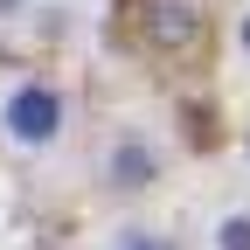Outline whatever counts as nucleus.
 Returning <instances> with one entry per match:
<instances>
[{"mask_svg": "<svg viewBox=\"0 0 250 250\" xmlns=\"http://www.w3.org/2000/svg\"><path fill=\"white\" fill-rule=\"evenodd\" d=\"M236 49H243V56H250V7H243V14H236Z\"/></svg>", "mask_w": 250, "mask_h": 250, "instance_id": "obj_6", "label": "nucleus"}, {"mask_svg": "<svg viewBox=\"0 0 250 250\" xmlns=\"http://www.w3.org/2000/svg\"><path fill=\"white\" fill-rule=\"evenodd\" d=\"M208 250H250V208H223L208 223Z\"/></svg>", "mask_w": 250, "mask_h": 250, "instance_id": "obj_4", "label": "nucleus"}, {"mask_svg": "<svg viewBox=\"0 0 250 250\" xmlns=\"http://www.w3.org/2000/svg\"><path fill=\"white\" fill-rule=\"evenodd\" d=\"M132 35L153 49V56H202L208 28L195 14V0H132Z\"/></svg>", "mask_w": 250, "mask_h": 250, "instance_id": "obj_2", "label": "nucleus"}, {"mask_svg": "<svg viewBox=\"0 0 250 250\" xmlns=\"http://www.w3.org/2000/svg\"><path fill=\"white\" fill-rule=\"evenodd\" d=\"M243 160H250V132H243Z\"/></svg>", "mask_w": 250, "mask_h": 250, "instance_id": "obj_8", "label": "nucleus"}, {"mask_svg": "<svg viewBox=\"0 0 250 250\" xmlns=\"http://www.w3.org/2000/svg\"><path fill=\"white\" fill-rule=\"evenodd\" d=\"M62 118H70V104H62V90L49 77H21L7 98H0V139L21 146V153H42L62 139Z\"/></svg>", "mask_w": 250, "mask_h": 250, "instance_id": "obj_1", "label": "nucleus"}, {"mask_svg": "<svg viewBox=\"0 0 250 250\" xmlns=\"http://www.w3.org/2000/svg\"><path fill=\"white\" fill-rule=\"evenodd\" d=\"M160 167H167V153H160V139L153 132H139V125H118V132L104 139V188L111 195H146L153 181H160Z\"/></svg>", "mask_w": 250, "mask_h": 250, "instance_id": "obj_3", "label": "nucleus"}, {"mask_svg": "<svg viewBox=\"0 0 250 250\" xmlns=\"http://www.w3.org/2000/svg\"><path fill=\"white\" fill-rule=\"evenodd\" d=\"M111 250H174L160 229H146V223H125L118 236H111Z\"/></svg>", "mask_w": 250, "mask_h": 250, "instance_id": "obj_5", "label": "nucleus"}, {"mask_svg": "<svg viewBox=\"0 0 250 250\" xmlns=\"http://www.w3.org/2000/svg\"><path fill=\"white\" fill-rule=\"evenodd\" d=\"M28 14V0H0V21H21Z\"/></svg>", "mask_w": 250, "mask_h": 250, "instance_id": "obj_7", "label": "nucleus"}]
</instances>
